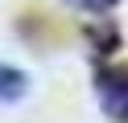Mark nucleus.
Wrapping results in <instances>:
<instances>
[{
  "label": "nucleus",
  "mask_w": 128,
  "mask_h": 123,
  "mask_svg": "<svg viewBox=\"0 0 128 123\" xmlns=\"http://www.w3.org/2000/svg\"><path fill=\"white\" fill-rule=\"evenodd\" d=\"M95 94L99 107L116 123H128V66H108L95 74Z\"/></svg>",
  "instance_id": "obj_1"
},
{
  "label": "nucleus",
  "mask_w": 128,
  "mask_h": 123,
  "mask_svg": "<svg viewBox=\"0 0 128 123\" xmlns=\"http://www.w3.org/2000/svg\"><path fill=\"white\" fill-rule=\"evenodd\" d=\"M91 4H116V0H91Z\"/></svg>",
  "instance_id": "obj_3"
},
{
  "label": "nucleus",
  "mask_w": 128,
  "mask_h": 123,
  "mask_svg": "<svg viewBox=\"0 0 128 123\" xmlns=\"http://www.w3.org/2000/svg\"><path fill=\"white\" fill-rule=\"evenodd\" d=\"M21 94H25V74L12 66H0V103H12Z\"/></svg>",
  "instance_id": "obj_2"
}]
</instances>
